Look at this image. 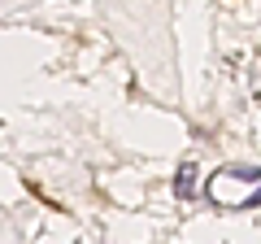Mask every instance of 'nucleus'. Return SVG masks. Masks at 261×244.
<instances>
[{"label": "nucleus", "mask_w": 261, "mask_h": 244, "mask_svg": "<svg viewBox=\"0 0 261 244\" xmlns=\"http://www.w3.org/2000/svg\"><path fill=\"white\" fill-rule=\"evenodd\" d=\"M174 192H178V197H196V170H192V166H183V170H178Z\"/></svg>", "instance_id": "nucleus-1"}]
</instances>
